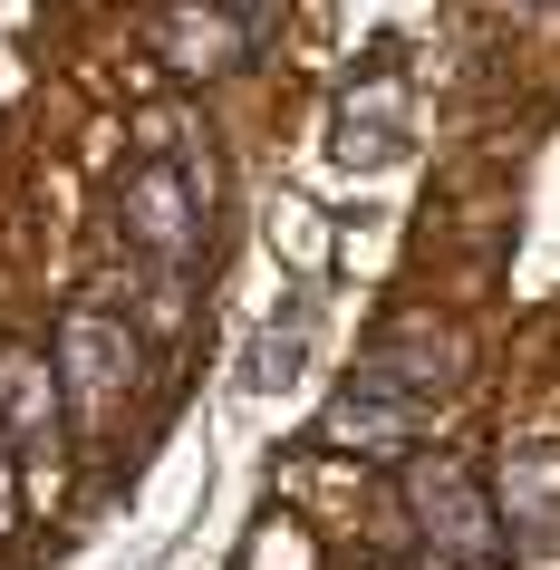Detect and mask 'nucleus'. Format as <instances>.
I'll return each instance as SVG.
<instances>
[{
  "label": "nucleus",
  "instance_id": "obj_1",
  "mask_svg": "<svg viewBox=\"0 0 560 570\" xmlns=\"http://www.w3.org/2000/svg\"><path fill=\"white\" fill-rule=\"evenodd\" d=\"M49 367H59L68 425H117V406L136 396V377H146V338L126 330V309H107V301H68Z\"/></svg>",
  "mask_w": 560,
  "mask_h": 570
},
{
  "label": "nucleus",
  "instance_id": "obj_5",
  "mask_svg": "<svg viewBox=\"0 0 560 570\" xmlns=\"http://www.w3.org/2000/svg\"><path fill=\"white\" fill-rule=\"evenodd\" d=\"M415 425H425V406H406V396H386V387H367V377H348V387L328 396V416H320V445L357 454V464H396V454L415 445Z\"/></svg>",
  "mask_w": 560,
  "mask_h": 570
},
{
  "label": "nucleus",
  "instance_id": "obj_9",
  "mask_svg": "<svg viewBox=\"0 0 560 570\" xmlns=\"http://www.w3.org/2000/svg\"><path fill=\"white\" fill-rule=\"evenodd\" d=\"M20 522V454H10V435H0V532Z\"/></svg>",
  "mask_w": 560,
  "mask_h": 570
},
{
  "label": "nucleus",
  "instance_id": "obj_8",
  "mask_svg": "<svg viewBox=\"0 0 560 570\" xmlns=\"http://www.w3.org/2000/svg\"><path fill=\"white\" fill-rule=\"evenodd\" d=\"M155 49L175 68H242V49H252V10H204V0H175L165 20H155Z\"/></svg>",
  "mask_w": 560,
  "mask_h": 570
},
{
  "label": "nucleus",
  "instance_id": "obj_11",
  "mask_svg": "<svg viewBox=\"0 0 560 570\" xmlns=\"http://www.w3.org/2000/svg\"><path fill=\"white\" fill-rule=\"evenodd\" d=\"M377 570H396V561H377Z\"/></svg>",
  "mask_w": 560,
  "mask_h": 570
},
{
  "label": "nucleus",
  "instance_id": "obj_4",
  "mask_svg": "<svg viewBox=\"0 0 560 570\" xmlns=\"http://www.w3.org/2000/svg\"><path fill=\"white\" fill-rule=\"evenodd\" d=\"M493 512H502V541H560V435L502 445V464H493Z\"/></svg>",
  "mask_w": 560,
  "mask_h": 570
},
{
  "label": "nucleus",
  "instance_id": "obj_3",
  "mask_svg": "<svg viewBox=\"0 0 560 570\" xmlns=\"http://www.w3.org/2000/svg\"><path fill=\"white\" fill-rule=\"evenodd\" d=\"M204 204H213V165L204 155H175V165H136L117 194L126 213V242L146 252L155 271H194V252H204Z\"/></svg>",
  "mask_w": 560,
  "mask_h": 570
},
{
  "label": "nucleus",
  "instance_id": "obj_7",
  "mask_svg": "<svg viewBox=\"0 0 560 570\" xmlns=\"http://www.w3.org/2000/svg\"><path fill=\"white\" fill-rule=\"evenodd\" d=\"M0 435H10V454H49L68 435L59 367L39 358V348H0Z\"/></svg>",
  "mask_w": 560,
  "mask_h": 570
},
{
  "label": "nucleus",
  "instance_id": "obj_10",
  "mask_svg": "<svg viewBox=\"0 0 560 570\" xmlns=\"http://www.w3.org/2000/svg\"><path fill=\"white\" fill-rule=\"evenodd\" d=\"M512 570H560V541H512Z\"/></svg>",
  "mask_w": 560,
  "mask_h": 570
},
{
  "label": "nucleus",
  "instance_id": "obj_6",
  "mask_svg": "<svg viewBox=\"0 0 560 570\" xmlns=\"http://www.w3.org/2000/svg\"><path fill=\"white\" fill-rule=\"evenodd\" d=\"M454 330H435V320H406V330H386L367 358H357V377L367 387H386V396H406V406H435L444 387H454Z\"/></svg>",
  "mask_w": 560,
  "mask_h": 570
},
{
  "label": "nucleus",
  "instance_id": "obj_2",
  "mask_svg": "<svg viewBox=\"0 0 560 570\" xmlns=\"http://www.w3.org/2000/svg\"><path fill=\"white\" fill-rule=\"evenodd\" d=\"M406 503H415V532H425V570H502V512L473 483L464 454H415Z\"/></svg>",
  "mask_w": 560,
  "mask_h": 570
}]
</instances>
